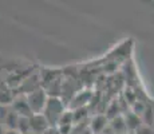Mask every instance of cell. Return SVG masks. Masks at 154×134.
<instances>
[{
  "instance_id": "1",
  "label": "cell",
  "mask_w": 154,
  "mask_h": 134,
  "mask_svg": "<svg viewBox=\"0 0 154 134\" xmlns=\"http://www.w3.org/2000/svg\"><path fill=\"white\" fill-rule=\"evenodd\" d=\"M67 110V106L64 105V102L58 97H48L47 105L44 107L43 115L47 120L48 125L51 127H58V123L60 121L63 113Z\"/></svg>"
},
{
  "instance_id": "2",
  "label": "cell",
  "mask_w": 154,
  "mask_h": 134,
  "mask_svg": "<svg viewBox=\"0 0 154 134\" xmlns=\"http://www.w3.org/2000/svg\"><path fill=\"white\" fill-rule=\"evenodd\" d=\"M26 98H27V102L34 114H43L44 107L48 101V94L43 90V87L29 93L28 95H26Z\"/></svg>"
},
{
  "instance_id": "3",
  "label": "cell",
  "mask_w": 154,
  "mask_h": 134,
  "mask_svg": "<svg viewBox=\"0 0 154 134\" xmlns=\"http://www.w3.org/2000/svg\"><path fill=\"white\" fill-rule=\"evenodd\" d=\"M11 109L19 117H23V118H31L34 115V113H32L31 107H29L27 102L26 95H22V94H16V98H15V101L12 102V105H11Z\"/></svg>"
},
{
  "instance_id": "4",
  "label": "cell",
  "mask_w": 154,
  "mask_h": 134,
  "mask_svg": "<svg viewBox=\"0 0 154 134\" xmlns=\"http://www.w3.org/2000/svg\"><path fill=\"white\" fill-rule=\"evenodd\" d=\"M93 91L88 90V89H83V90H79L78 93L75 94V97L71 101L69 109L70 110H76V109H82V107H86L88 105V102L93 98Z\"/></svg>"
},
{
  "instance_id": "5",
  "label": "cell",
  "mask_w": 154,
  "mask_h": 134,
  "mask_svg": "<svg viewBox=\"0 0 154 134\" xmlns=\"http://www.w3.org/2000/svg\"><path fill=\"white\" fill-rule=\"evenodd\" d=\"M29 126H31V134H46L50 129V125L43 114H34L29 118Z\"/></svg>"
},
{
  "instance_id": "6",
  "label": "cell",
  "mask_w": 154,
  "mask_h": 134,
  "mask_svg": "<svg viewBox=\"0 0 154 134\" xmlns=\"http://www.w3.org/2000/svg\"><path fill=\"white\" fill-rule=\"evenodd\" d=\"M110 125V120L106 114H97L90 118V130L93 134H102Z\"/></svg>"
},
{
  "instance_id": "7",
  "label": "cell",
  "mask_w": 154,
  "mask_h": 134,
  "mask_svg": "<svg viewBox=\"0 0 154 134\" xmlns=\"http://www.w3.org/2000/svg\"><path fill=\"white\" fill-rule=\"evenodd\" d=\"M15 98H16L15 90L2 80L0 82V106H11Z\"/></svg>"
},
{
  "instance_id": "8",
  "label": "cell",
  "mask_w": 154,
  "mask_h": 134,
  "mask_svg": "<svg viewBox=\"0 0 154 134\" xmlns=\"http://www.w3.org/2000/svg\"><path fill=\"white\" fill-rule=\"evenodd\" d=\"M123 117H125V121H126L127 132H130V133H135L142 126V123H143V122H142V118L140 117V115H137L133 111L127 113V114H125Z\"/></svg>"
},
{
  "instance_id": "9",
  "label": "cell",
  "mask_w": 154,
  "mask_h": 134,
  "mask_svg": "<svg viewBox=\"0 0 154 134\" xmlns=\"http://www.w3.org/2000/svg\"><path fill=\"white\" fill-rule=\"evenodd\" d=\"M110 127L114 134H127V126L123 115H118L110 120Z\"/></svg>"
},
{
  "instance_id": "10",
  "label": "cell",
  "mask_w": 154,
  "mask_h": 134,
  "mask_svg": "<svg viewBox=\"0 0 154 134\" xmlns=\"http://www.w3.org/2000/svg\"><path fill=\"white\" fill-rule=\"evenodd\" d=\"M133 134H154V129L150 126H146V125H142L140 129Z\"/></svg>"
},
{
  "instance_id": "11",
  "label": "cell",
  "mask_w": 154,
  "mask_h": 134,
  "mask_svg": "<svg viewBox=\"0 0 154 134\" xmlns=\"http://www.w3.org/2000/svg\"><path fill=\"white\" fill-rule=\"evenodd\" d=\"M46 134H60V132L58 130V127H50L46 132Z\"/></svg>"
},
{
  "instance_id": "12",
  "label": "cell",
  "mask_w": 154,
  "mask_h": 134,
  "mask_svg": "<svg viewBox=\"0 0 154 134\" xmlns=\"http://www.w3.org/2000/svg\"><path fill=\"white\" fill-rule=\"evenodd\" d=\"M5 134H20V133L17 132V130H7Z\"/></svg>"
},
{
  "instance_id": "13",
  "label": "cell",
  "mask_w": 154,
  "mask_h": 134,
  "mask_svg": "<svg viewBox=\"0 0 154 134\" xmlns=\"http://www.w3.org/2000/svg\"><path fill=\"white\" fill-rule=\"evenodd\" d=\"M81 134H93V132H91V130H90V127H88L87 130H85V132H83V133H81Z\"/></svg>"
},
{
  "instance_id": "14",
  "label": "cell",
  "mask_w": 154,
  "mask_h": 134,
  "mask_svg": "<svg viewBox=\"0 0 154 134\" xmlns=\"http://www.w3.org/2000/svg\"><path fill=\"white\" fill-rule=\"evenodd\" d=\"M2 79H3V78H2V73H0V82H2Z\"/></svg>"
}]
</instances>
